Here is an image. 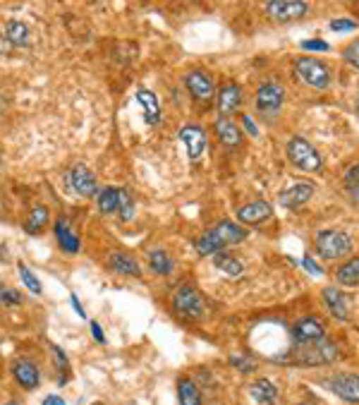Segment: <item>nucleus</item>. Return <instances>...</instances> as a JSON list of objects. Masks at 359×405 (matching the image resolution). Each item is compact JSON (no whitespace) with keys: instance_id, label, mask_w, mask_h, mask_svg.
<instances>
[{"instance_id":"obj_3","label":"nucleus","mask_w":359,"mask_h":405,"mask_svg":"<svg viewBox=\"0 0 359 405\" xmlns=\"http://www.w3.org/2000/svg\"><path fill=\"white\" fill-rule=\"evenodd\" d=\"M316 252L324 259H340L352 252V238L343 231H321L316 235Z\"/></svg>"},{"instance_id":"obj_4","label":"nucleus","mask_w":359,"mask_h":405,"mask_svg":"<svg viewBox=\"0 0 359 405\" xmlns=\"http://www.w3.org/2000/svg\"><path fill=\"white\" fill-rule=\"evenodd\" d=\"M295 70H297V75H300V80L307 82L309 87H314V89H326L328 84H331V72H328L326 65L316 58H300L295 63Z\"/></svg>"},{"instance_id":"obj_37","label":"nucleus","mask_w":359,"mask_h":405,"mask_svg":"<svg viewBox=\"0 0 359 405\" xmlns=\"http://www.w3.org/2000/svg\"><path fill=\"white\" fill-rule=\"evenodd\" d=\"M230 365H235L237 370L245 372V374L254 372V362H249V360H245V358H230Z\"/></svg>"},{"instance_id":"obj_38","label":"nucleus","mask_w":359,"mask_h":405,"mask_svg":"<svg viewBox=\"0 0 359 405\" xmlns=\"http://www.w3.org/2000/svg\"><path fill=\"white\" fill-rule=\"evenodd\" d=\"M302 48L304 51H328V44L326 41H304Z\"/></svg>"},{"instance_id":"obj_28","label":"nucleus","mask_w":359,"mask_h":405,"mask_svg":"<svg viewBox=\"0 0 359 405\" xmlns=\"http://www.w3.org/2000/svg\"><path fill=\"white\" fill-rule=\"evenodd\" d=\"M338 283H343V286H359V257L350 259L348 264H343V267L338 269Z\"/></svg>"},{"instance_id":"obj_7","label":"nucleus","mask_w":359,"mask_h":405,"mask_svg":"<svg viewBox=\"0 0 359 405\" xmlns=\"http://www.w3.org/2000/svg\"><path fill=\"white\" fill-rule=\"evenodd\" d=\"M269 15L278 22H292L300 20L309 12V5L302 3V0H273V3L266 5Z\"/></svg>"},{"instance_id":"obj_27","label":"nucleus","mask_w":359,"mask_h":405,"mask_svg":"<svg viewBox=\"0 0 359 405\" xmlns=\"http://www.w3.org/2000/svg\"><path fill=\"white\" fill-rule=\"evenodd\" d=\"M5 36H8V41L12 46H22V48L29 46V27L24 22H17V20L8 22Z\"/></svg>"},{"instance_id":"obj_26","label":"nucleus","mask_w":359,"mask_h":405,"mask_svg":"<svg viewBox=\"0 0 359 405\" xmlns=\"http://www.w3.org/2000/svg\"><path fill=\"white\" fill-rule=\"evenodd\" d=\"M178 396H180V405H202V394H199V386L194 384L192 379H180Z\"/></svg>"},{"instance_id":"obj_33","label":"nucleus","mask_w":359,"mask_h":405,"mask_svg":"<svg viewBox=\"0 0 359 405\" xmlns=\"http://www.w3.org/2000/svg\"><path fill=\"white\" fill-rule=\"evenodd\" d=\"M20 276H22V281H24V286H27L29 290H32L34 295H39L41 293V283H39V278H36L32 271H29L24 264H20Z\"/></svg>"},{"instance_id":"obj_23","label":"nucleus","mask_w":359,"mask_h":405,"mask_svg":"<svg viewBox=\"0 0 359 405\" xmlns=\"http://www.w3.org/2000/svg\"><path fill=\"white\" fill-rule=\"evenodd\" d=\"M249 394H252V398L261 405H273L278 401V391L276 386H273L271 382H266V379H259V382H254L252 386H249Z\"/></svg>"},{"instance_id":"obj_13","label":"nucleus","mask_w":359,"mask_h":405,"mask_svg":"<svg viewBox=\"0 0 359 405\" xmlns=\"http://www.w3.org/2000/svg\"><path fill=\"white\" fill-rule=\"evenodd\" d=\"M180 139L185 142L187 154H190L192 161H197L199 156L204 154V149H206V132L199 128V125H185V128L180 130Z\"/></svg>"},{"instance_id":"obj_44","label":"nucleus","mask_w":359,"mask_h":405,"mask_svg":"<svg viewBox=\"0 0 359 405\" xmlns=\"http://www.w3.org/2000/svg\"><path fill=\"white\" fill-rule=\"evenodd\" d=\"M8 405H20V403H8Z\"/></svg>"},{"instance_id":"obj_12","label":"nucleus","mask_w":359,"mask_h":405,"mask_svg":"<svg viewBox=\"0 0 359 405\" xmlns=\"http://www.w3.org/2000/svg\"><path fill=\"white\" fill-rule=\"evenodd\" d=\"M283 99H285V92H283V87L281 84H264V87L257 92V106H259V111H264V113H276L278 108L283 106Z\"/></svg>"},{"instance_id":"obj_24","label":"nucleus","mask_w":359,"mask_h":405,"mask_svg":"<svg viewBox=\"0 0 359 405\" xmlns=\"http://www.w3.org/2000/svg\"><path fill=\"white\" fill-rule=\"evenodd\" d=\"M48 226V209L46 207H34L32 211H29L27 221H24V231H27L29 235H36L41 233L44 228Z\"/></svg>"},{"instance_id":"obj_25","label":"nucleus","mask_w":359,"mask_h":405,"mask_svg":"<svg viewBox=\"0 0 359 405\" xmlns=\"http://www.w3.org/2000/svg\"><path fill=\"white\" fill-rule=\"evenodd\" d=\"M96 202H99L101 214H113V211H118L120 187H103L99 195H96Z\"/></svg>"},{"instance_id":"obj_30","label":"nucleus","mask_w":359,"mask_h":405,"mask_svg":"<svg viewBox=\"0 0 359 405\" xmlns=\"http://www.w3.org/2000/svg\"><path fill=\"white\" fill-rule=\"evenodd\" d=\"M216 267L228 276H240L242 274V264L240 259L230 257V255H216Z\"/></svg>"},{"instance_id":"obj_29","label":"nucleus","mask_w":359,"mask_h":405,"mask_svg":"<svg viewBox=\"0 0 359 405\" xmlns=\"http://www.w3.org/2000/svg\"><path fill=\"white\" fill-rule=\"evenodd\" d=\"M149 264H151V269H154L156 274H161V276L173 274V267H175L173 259H170L163 250L151 252V255H149Z\"/></svg>"},{"instance_id":"obj_11","label":"nucleus","mask_w":359,"mask_h":405,"mask_svg":"<svg viewBox=\"0 0 359 405\" xmlns=\"http://www.w3.org/2000/svg\"><path fill=\"white\" fill-rule=\"evenodd\" d=\"M331 391L345 403H359V377L357 374H343V377L331 379Z\"/></svg>"},{"instance_id":"obj_34","label":"nucleus","mask_w":359,"mask_h":405,"mask_svg":"<svg viewBox=\"0 0 359 405\" xmlns=\"http://www.w3.org/2000/svg\"><path fill=\"white\" fill-rule=\"evenodd\" d=\"M343 56H345V60H348L350 65H355V68L359 70V39H357V41H352V44H350L348 48H345Z\"/></svg>"},{"instance_id":"obj_22","label":"nucleus","mask_w":359,"mask_h":405,"mask_svg":"<svg viewBox=\"0 0 359 405\" xmlns=\"http://www.w3.org/2000/svg\"><path fill=\"white\" fill-rule=\"evenodd\" d=\"M108 267H111L113 271H118V274H123V276H135V278L142 276L139 264L130 255H123V252H115V255L108 257Z\"/></svg>"},{"instance_id":"obj_42","label":"nucleus","mask_w":359,"mask_h":405,"mask_svg":"<svg viewBox=\"0 0 359 405\" xmlns=\"http://www.w3.org/2000/svg\"><path fill=\"white\" fill-rule=\"evenodd\" d=\"M72 307H75V312L79 314V317L87 319V312H84V307L79 305V298H77V295H72Z\"/></svg>"},{"instance_id":"obj_9","label":"nucleus","mask_w":359,"mask_h":405,"mask_svg":"<svg viewBox=\"0 0 359 405\" xmlns=\"http://www.w3.org/2000/svg\"><path fill=\"white\" fill-rule=\"evenodd\" d=\"M326 336V329L321 326L319 319L314 317H307V319H300L295 326H292V338H295L300 346H307V343H316V341H324Z\"/></svg>"},{"instance_id":"obj_17","label":"nucleus","mask_w":359,"mask_h":405,"mask_svg":"<svg viewBox=\"0 0 359 405\" xmlns=\"http://www.w3.org/2000/svg\"><path fill=\"white\" fill-rule=\"evenodd\" d=\"M12 377H15V382L24 386V389H36L41 382L39 370L27 360H17L15 365H12Z\"/></svg>"},{"instance_id":"obj_31","label":"nucleus","mask_w":359,"mask_h":405,"mask_svg":"<svg viewBox=\"0 0 359 405\" xmlns=\"http://www.w3.org/2000/svg\"><path fill=\"white\" fill-rule=\"evenodd\" d=\"M118 214L123 221H130L135 216V199L127 190H120V202H118Z\"/></svg>"},{"instance_id":"obj_18","label":"nucleus","mask_w":359,"mask_h":405,"mask_svg":"<svg viewBox=\"0 0 359 405\" xmlns=\"http://www.w3.org/2000/svg\"><path fill=\"white\" fill-rule=\"evenodd\" d=\"M324 300H326V305H328V310H331V314L336 319H348V314H350V300L345 298V293H340L338 288H326L324 290Z\"/></svg>"},{"instance_id":"obj_16","label":"nucleus","mask_w":359,"mask_h":405,"mask_svg":"<svg viewBox=\"0 0 359 405\" xmlns=\"http://www.w3.org/2000/svg\"><path fill=\"white\" fill-rule=\"evenodd\" d=\"M185 84H187V89H190V94L197 96V99H209V96L214 94V80L202 70L190 72Z\"/></svg>"},{"instance_id":"obj_19","label":"nucleus","mask_w":359,"mask_h":405,"mask_svg":"<svg viewBox=\"0 0 359 405\" xmlns=\"http://www.w3.org/2000/svg\"><path fill=\"white\" fill-rule=\"evenodd\" d=\"M240 101H242L240 87H237V84H225L221 92H218V111H221L223 116H230V113L237 111Z\"/></svg>"},{"instance_id":"obj_8","label":"nucleus","mask_w":359,"mask_h":405,"mask_svg":"<svg viewBox=\"0 0 359 405\" xmlns=\"http://www.w3.org/2000/svg\"><path fill=\"white\" fill-rule=\"evenodd\" d=\"M68 187L79 197H94L96 195V175L87 166H75L68 173Z\"/></svg>"},{"instance_id":"obj_39","label":"nucleus","mask_w":359,"mask_h":405,"mask_svg":"<svg viewBox=\"0 0 359 405\" xmlns=\"http://www.w3.org/2000/svg\"><path fill=\"white\" fill-rule=\"evenodd\" d=\"M242 125H245V130L249 132L252 137H257L259 135V130H257V125H254V120L249 118V116H242Z\"/></svg>"},{"instance_id":"obj_21","label":"nucleus","mask_w":359,"mask_h":405,"mask_svg":"<svg viewBox=\"0 0 359 405\" xmlns=\"http://www.w3.org/2000/svg\"><path fill=\"white\" fill-rule=\"evenodd\" d=\"M137 101L144 108L146 123L156 125L158 120H161V106H158V99L154 96V92H149V89H137Z\"/></svg>"},{"instance_id":"obj_35","label":"nucleus","mask_w":359,"mask_h":405,"mask_svg":"<svg viewBox=\"0 0 359 405\" xmlns=\"http://www.w3.org/2000/svg\"><path fill=\"white\" fill-rule=\"evenodd\" d=\"M0 302H3V305H8V307H15V305H20V302H22V295L17 293V290H3V293H0Z\"/></svg>"},{"instance_id":"obj_20","label":"nucleus","mask_w":359,"mask_h":405,"mask_svg":"<svg viewBox=\"0 0 359 405\" xmlns=\"http://www.w3.org/2000/svg\"><path fill=\"white\" fill-rule=\"evenodd\" d=\"M216 135H218V139H221L223 147H228V149L240 147V142H242L240 130H237V125L230 118L218 120V123H216Z\"/></svg>"},{"instance_id":"obj_2","label":"nucleus","mask_w":359,"mask_h":405,"mask_svg":"<svg viewBox=\"0 0 359 405\" xmlns=\"http://www.w3.org/2000/svg\"><path fill=\"white\" fill-rule=\"evenodd\" d=\"M288 156L297 171H304V173L321 171V156L316 154V149L307 142V139L292 137L288 142Z\"/></svg>"},{"instance_id":"obj_45","label":"nucleus","mask_w":359,"mask_h":405,"mask_svg":"<svg viewBox=\"0 0 359 405\" xmlns=\"http://www.w3.org/2000/svg\"><path fill=\"white\" fill-rule=\"evenodd\" d=\"M357 108H359V101H357Z\"/></svg>"},{"instance_id":"obj_15","label":"nucleus","mask_w":359,"mask_h":405,"mask_svg":"<svg viewBox=\"0 0 359 405\" xmlns=\"http://www.w3.org/2000/svg\"><path fill=\"white\" fill-rule=\"evenodd\" d=\"M53 233H56V240H58L60 250L68 252V255H77L79 247H82V245H79L77 233L72 231V226H70L68 219H58L56 228H53Z\"/></svg>"},{"instance_id":"obj_41","label":"nucleus","mask_w":359,"mask_h":405,"mask_svg":"<svg viewBox=\"0 0 359 405\" xmlns=\"http://www.w3.org/2000/svg\"><path fill=\"white\" fill-rule=\"evenodd\" d=\"M302 264H304V269H309V271H312L314 276H319V274H321V269L316 267V264H314V262H312V259H309V257H304V262H302Z\"/></svg>"},{"instance_id":"obj_36","label":"nucleus","mask_w":359,"mask_h":405,"mask_svg":"<svg viewBox=\"0 0 359 405\" xmlns=\"http://www.w3.org/2000/svg\"><path fill=\"white\" fill-rule=\"evenodd\" d=\"M355 27H357V22H352V20H333L331 22L333 32H352Z\"/></svg>"},{"instance_id":"obj_5","label":"nucleus","mask_w":359,"mask_h":405,"mask_svg":"<svg viewBox=\"0 0 359 405\" xmlns=\"http://www.w3.org/2000/svg\"><path fill=\"white\" fill-rule=\"evenodd\" d=\"M336 346L328 341H316V343H307L297 350L295 358L302 362V365H326V362L336 360Z\"/></svg>"},{"instance_id":"obj_40","label":"nucleus","mask_w":359,"mask_h":405,"mask_svg":"<svg viewBox=\"0 0 359 405\" xmlns=\"http://www.w3.org/2000/svg\"><path fill=\"white\" fill-rule=\"evenodd\" d=\"M91 334H94V338L99 343H106V336H103V329L99 326V322H91Z\"/></svg>"},{"instance_id":"obj_1","label":"nucleus","mask_w":359,"mask_h":405,"mask_svg":"<svg viewBox=\"0 0 359 405\" xmlns=\"http://www.w3.org/2000/svg\"><path fill=\"white\" fill-rule=\"evenodd\" d=\"M247 238V233L242 231L240 226H235L233 221H223L218 223L216 228H211V231H206L202 238L197 240V252L199 255H218L221 250L230 245H237L242 243V240Z\"/></svg>"},{"instance_id":"obj_10","label":"nucleus","mask_w":359,"mask_h":405,"mask_svg":"<svg viewBox=\"0 0 359 405\" xmlns=\"http://www.w3.org/2000/svg\"><path fill=\"white\" fill-rule=\"evenodd\" d=\"M312 195H314L312 183H297L278 195V204L285 209H297L302 207V204H307V199H312Z\"/></svg>"},{"instance_id":"obj_14","label":"nucleus","mask_w":359,"mask_h":405,"mask_svg":"<svg viewBox=\"0 0 359 405\" xmlns=\"http://www.w3.org/2000/svg\"><path fill=\"white\" fill-rule=\"evenodd\" d=\"M271 214H273V207L269 202H252L237 211V219L247 223V226H259V223L269 221Z\"/></svg>"},{"instance_id":"obj_32","label":"nucleus","mask_w":359,"mask_h":405,"mask_svg":"<svg viewBox=\"0 0 359 405\" xmlns=\"http://www.w3.org/2000/svg\"><path fill=\"white\" fill-rule=\"evenodd\" d=\"M345 190L352 197V202L359 204V166H352L345 175Z\"/></svg>"},{"instance_id":"obj_43","label":"nucleus","mask_w":359,"mask_h":405,"mask_svg":"<svg viewBox=\"0 0 359 405\" xmlns=\"http://www.w3.org/2000/svg\"><path fill=\"white\" fill-rule=\"evenodd\" d=\"M44 405H65V401H63V398H58V396H46Z\"/></svg>"},{"instance_id":"obj_6","label":"nucleus","mask_w":359,"mask_h":405,"mask_svg":"<svg viewBox=\"0 0 359 405\" xmlns=\"http://www.w3.org/2000/svg\"><path fill=\"white\" fill-rule=\"evenodd\" d=\"M173 305H175V310L187 319H197V317H202V312H204L202 295H199L192 286H182L178 293H175Z\"/></svg>"}]
</instances>
